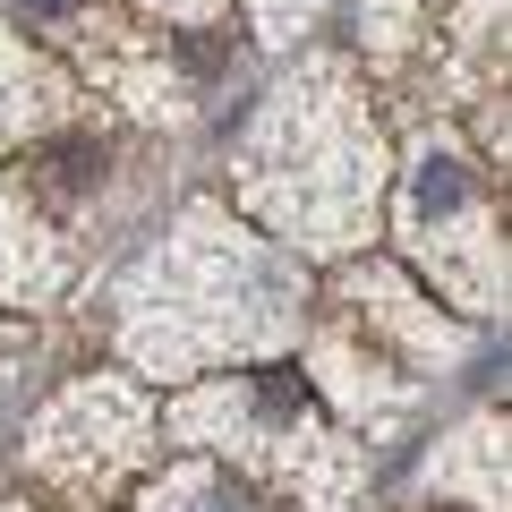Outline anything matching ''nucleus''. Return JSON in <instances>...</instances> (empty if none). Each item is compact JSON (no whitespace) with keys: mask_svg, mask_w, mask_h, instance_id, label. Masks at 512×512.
Wrapping results in <instances>:
<instances>
[{"mask_svg":"<svg viewBox=\"0 0 512 512\" xmlns=\"http://www.w3.org/2000/svg\"><path fill=\"white\" fill-rule=\"evenodd\" d=\"M350 316H359L376 342H402L410 367H444V359H461V325H444V316L427 308V299L410 291L402 274H384V265H359V274H350Z\"/></svg>","mask_w":512,"mask_h":512,"instance_id":"0eeeda50","label":"nucleus"},{"mask_svg":"<svg viewBox=\"0 0 512 512\" xmlns=\"http://www.w3.org/2000/svg\"><path fill=\"white\" fill-rule=\"evenodd\" d=\"M60 291V239L35 222L18 180L0 171V299H52Z\"/></svg>","mask_w":512,"mask_h":512,"instance_id":"1a4fd4ad","label":"nucleus"},{"mask_svg":"<svg viewBox=\"0 0 512 512\" xmlns=\"http://www.w3.org/2000/svg\"><path fill=\"white\" fill-rule=\"evenodd\" d=\"M180 444H214V453L248 461L256 478L291 487L299 512H350L367 487V453L316 410L308 376H231V384H197L171 410Z\"/></svg>","mask_w":512,"mask_h":512,"instance_id":"7ed1b4c3","label":"nucleus"},{"mask_svg":"<svg viewBox=\"0 0 512 512\" xmlns=\"http://www.w3.org/2000/svg\"><path fill=\"white\" fill-rule=\"evenodd\" d=\"M154 461V402L128 376H86L69 384L26 436V470L60 495V504H111L128 487V470Z\"/></svg>","mask_w":512,"mask_h":512,"instance_id":"39448f33","label":"nucleus"},{"mask_svg":"<svg viewBox=\"0 0 512 512\" xmlns=\"http://www.w3.org/2000/svg\"><path fill=\"white\" fill-rule=\"evenodd\" d=\"M402 248L461 299V316H495L504 308V222L495 197L453 146H419L402 188Z\"/></svg>","mask_w":512,"mask_h":512,"instance_id":"20e7f679","label":"nucleus"},{"mask_svg":"<svg viewBox=\"0 0 512 512\" xmlns=\"http://www.w3.org/2000/svg\"><path fill=\"white\" fill-rule=\"evenodd\" d=\"M69 111H77V86L35 52V43H18L0 26V146H35V137L69 128Z\"/></svg>","mask_w":512,"mask_h":512,"instance_id":"6e6552de","label":"nucleus"},{"mask_svg":"<svg viewBox=\"0 0 512 512\" xmlns=\"http://www.w3.org/2000/svg\"><path fill=\"white\" fill-rule=\"evenodd\" d=\"M308 384H325V393L367 427V436H393V427L410 419V402H419V384H410L402 367H384V359H376V333H367L359 316H342V325L316 333V350H308Z\"/></svg>","mask_w":512,"mask_h":512,"instance_id":"423d86ee","label":"nucleus"},{"mask_svg":"<svg viewBox=\"0 0 512 512\" xmlns=\"http://www.w3.org/2000/svg\"><path fill=\"white\" fill-rule=\"evenodd\" d=\"M137 512H265V504H256L231 470H214V461H180V470L154 478V495Z\"/></svg>","mask_w":512,"mask_h":512,"instance_id":"9b49d317","label":"nucleus"},{"mask_svg":"<svg viewBox=\"0 0 512 512\" xmlns=\"http://www.w3.org/2000/svg\"><path fill=\"white\" fill-rule=\"evenodd\" d=\"M154 18H180V26H205V18H222V0H146Z\"/></svg>","mask_w":512,"mask_h":512,"instance_id":"ddd939ff","label":"nucleus"},{"mask_svg":"<svg viewBox=\"0 0 512 512\" xmlns=\"http://www.w3.org/2000/svg\"><path fill=\"white\" fill-rule=\"evenodd\" d=\"M308 308V274L291 248L239 231L222 205H188L171 239L128 274L120 342L146 376H188L205 359H256L282 350Z\"/></svg>","mask_w":512,"mask_h":512,"instance_id":"f257e3e1","label":"nucleus"},{"mask_svg":"<svg viewBox=\"0 0 512 512\" xmlns=\"http://www.w3.org/2000/svg\"><path fill=\"white\" fill-rule=\"evenodd\" d=\"M427 487L436 495H470V512H504V419H470L444 453H427Z\"/></svg>","mask_w":512,"mask_h":512,"instance_id":"9d476101","label":"nucleus"},{"mask_svg":"<svg viewBox=\"0 0 512 512\" xmlns=\"http://www.w3.org/2000/svg\"><path fill=\"white\" fill-rule=\"evenodd\" d=\"M0 512H26V504H0Z\"/></svg>","mask_w":512,"mask_h":512,"instance_id":"2eb2a0df","label":"nucleus"},{"mask_svg":"<svg viewBox=\"0 0 512 512\" xmlns=\"http://www.w3.org/2000/svg\"><path fill=\"white\" fill-rule=\"evenodd\" d=\"M77 9H86V0H18V18H26V26H69Z\"/></svg>","mask_w":512,"mask_h":512,"instance_id":"4468645a","label":"nucleus"},{"mask_svg":"<svg viewBox=\"0 0 512 512\" xmlns=\"http://www.w3.org/2000/svg\"><path fill=\"white\" fill-rule=\"evenodd\" d=\"M248 9H256V26H265V35H291V26H308L325 0H248Z\"/></svg>","mask_w":512,"mask_h":512,"instance_id":"f8f14e48","label":"nucleus"},{"mask_svg":"<svg viewBox=\"0 0 512 512\" xmlns=\"http://www.w3.org/2000/svg\"><path fill=\"white\" fill-rule=\"evenodd\" d=\"M231 171H239V197L308 256L367 248L376 188H384V137L342 60H308V69H291V86L265 94L231 146Z\"/></svg>","mask_w":512,"mask_h":512,"instance_id":"f03ea898","label":"nucleus"}]
</instances>
